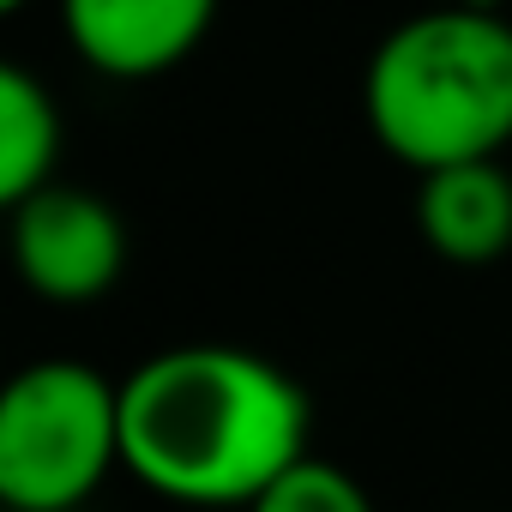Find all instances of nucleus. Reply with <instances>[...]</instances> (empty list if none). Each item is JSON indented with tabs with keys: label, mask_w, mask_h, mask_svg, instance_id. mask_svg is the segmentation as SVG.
<instances>
[{
	"label": "nucleus",
	"mask_w": 512,
	"mask_h": 512,
	"mask_svg": "<svg viewBox=\"0 0 512 512\" xmlns=\"http://www.w3.org/2000/svg\"><path fill=\"white\" fill-rule=\"evenodd\" d=\"M416 235L446 266H494L512 253V175L500 157L416 175Z\"/></svg>",
	"instance_id": "6"
},
{
	"label": "nucleus",
	"mask_w": 512,
	"mask_h": 512,
	"mask_svg": "<svg viewBox=\"0 0 512 512\" xmlns=\"http://www.w3.org/2000/svg\"><path fill=\"white\" fill-rule=\"evenodd\" d=\"M211 19L217 0H61L73 55L115 85L175 73L205 43Z\"/></svg>",
	"instance_id": "5"
},
{
	"label": "nucleus",
	"mask_w": 512,
	"mask_h": 512,
	"mask_svg": "<svg viewBox=\"0 0 512 512\" xmlns=\"http://www.w3.org/2000/svg\"><path fill=\"white\" fill-rule=\"evenodd\" d=\"M428 7H488V0H428Z\"/></svg>",
	"instance_id": "9"
},
{
	"label": "nucleus",
	"mask_w": 512,
	"mask_h": 512,
	"mask_svg": "<svg viewBox=\"0 0 512 512\" xmlns=\"http://www.w3.org/2000/svg\"><path fill=\"white\" fill-rule=\"evenodd\" d=\"M308 458V392L260 350L175 344L121 380V470L199 512L253 506Z\"/></svg>",
	"instance_id": "1"
},
{
	"label": "nucleus",
	"mask_w": 512,
	"mask_h": 512,
	"mask_svg": "<svg viewBox=\"0 0 512 512\" xmlns=\"http://www.w3.org/2000/svg\"><path fill=\"white\" fill-rule=\"evenodd\" d=\"M121 470V380L49 356L0 392V506L79 512Z\"/></svg>",
	"instance_id": "3"
},
{
	"label": "nucleus",
	"mask_w": 512,
	"mask_h": 512,
	"mask_svg": "<svg viewBox=\"0 0 512 512\" xmlns=\"http://www.w3.org/2000/svg\"><path fill=\"white\" fill-rule=\"evenodd\" d=\"M247 512H374V500H368V488L350 470H338V464H326V458L308 452L302 464H290Z\"/></svg>",
	"instance_id": "8"
},
{
	"label": "nucleus",
	"mask_w": 512,
	"mask_h": 512,
	"mask_svg": "<svg viewBox=\"0 0 512 512\" xmlns=\"http://www.w3.org/2000/svg\"><path fill=\"white\" fill-rule=\"evenodd\" d=\"M31 7V0H0V13H25Z\"/></svg>",
	"instance_id": "10"
},
{
	"label": "nucleus",
	"mask_w": 512,
	"mask_h": 512,
	"mask_svg": "<svg viewBox=\"0 0 512 512\" xmlns=\"http://www.w3.org/2000/svg\"><path fill=\"white\" fill-rule=\"evenodd\" d=\"M362 121L416 175L488 163L512 145V19L494 7H422L362 67Z\"/></svg>",
	"instance_id": "2"
},
{
	"label": "nucleus",
	"mask_w": 512,
	"mask_h": 512,
	"mask_svg": "<svg viewBox=\"0 0 512 512\" xmlns=\"http://www.w3.org/2000/svg\"><path fill=\"white\" fill-rule=\"evenodd\" d=\"M127 266V229L91 187H43L13 205V272L43 302H97Z\"/></svg>",
	"instance_id": "4"
},
{
	"label": "nucleus",
	"mask_w": 512,
	"mask_h": 512,
	"mask_svg": "<svg viewBox=\"0 0 512 512\" xmlns=\"http://www.w3.org/2000/svg\"><path fill=\"white\" fill-rule=\"evenodd\" d=\"M61 163V103L31 67H0V205H25L55 187Z\"/></svg>",
	"instance_id": "7"
}]
</instances>
